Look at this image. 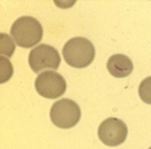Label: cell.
<instances>
[{"mask_svg": "<svg viewBox=\"0 0 151 149\" xmlns=\"http://www.w3.org/2000/svg\"><path fill=\"white\" fill-rule=\"evenodd\" d=\"M62 52L68 65L76 68H83L89 66L94 60L95 49L89 40L76 36L65 43Z\"/></svg>", "mask_w": 151, "mask_h": 149, "instance_id": "6da1fadb", "label": "cell"}, {"mask_svg": "<svg viewBox=\"0 0 151 149\" xmlns=\"http://www.w3.org/2000/svg\"><path fill=\"white\" fill-rule=\"evenodd\" d=\"M10 33L18 46L31 48L41 41L43 29L37 19L24 16L17 19L12 25Z\"/></svg>", "mask_w": 151, "mask_h": 149, "instance_id": "7a4b0ae2", "label": "cell"}, {"mask_svg": "<svg viewBox=\"0 0 151 149\" xmlns=\"http://www.w3.org/2000/svg\"><path fill=\"white\" fill-rule=\"evenodd\" d=\"M52 123L60 128L75 127L81 118V112L77 103L69 98H63L53 104L50 110Z\"/></svg>", "mask_w": 151, "mask_h": 149, "instance_id": "3957f363", "label": "cell"}, {"mask_svg": "<svg viewBox=\"0 0 151 149\" xmlns=\"http://www.w3.org/2000/svg\"><path fill=\"white\" fill-rule=\"evenodd\" d=\"M60 62L61 57L57 49L45 43L33 48L29 55V64L35 73L46 69L57 70Z\"/></svg>", "mask_w": 151, "mask_h": 149, "instance_id": "277c9868", "label": "cell"}, {"mask_svg": "<svg viewBox=\"0 0 151 149\" xmlns=\"http://www.w3.org/2000/svg\"><path fill=\"white\" fill-rule=\"evenodd\" d=\"M35 89L45 98L55 99L63 95L67 88L65 80L59 73L45 71L40 74L35 82Z\"/></svg>", "mask_w": 151, "mask_h": 149, "instance_id": "5b68a950", "label": "cell"}, {"mask_svg": "<svg viewBox=\"0 0 151 149\" xmlns=\"http://www.w3.org/2000/svg\"><path fill=\"white\" fill-rule=\"evenodd\" d=\"M128 134L126 124L117 118H108L100 124L98 130L100 140L105 145L111 147L123 143Z\"/></svg>", "mask_w": 151, "mask_h": 149, "instance_id": "8992f818", "label": "cell"}, {"mask_svg": "<svg viewBox=\"0 0 151 149\" xmlns=\"http://www.w3.org/2000/svg\"><path fill=\"white\" fill-rule=\"evenodd\" d=\"M107 68L110 74L115 77L124 78L132 72L134 65L128 56L124 54L113 55L109 59Z\"/></svg>", "mask_w": 151, "mask_h": 149, "instance_id": "52a82bcc", "label": "cell"}, {"mask_svg": "<svg viewBox=\"0 0 151 149\" xmlns=\"http://www.w3.org/2000/svg\"><path fill=\"white\" fill-rule=\"evenodd\" d=\"M16 49V45L11 36L6 33H0V53L11 57Z\"/></svg>", "mask_w": 151, "mask_h": 149, "instance_id": "ba28073f", "label": "cell"}, {"mask_svg": "<svg viewBox=\"0 0 151 149\" xmlns=\"http://www.w3.org/2000/svg\"><path fill=\"white\" fill-rule=\"evenodd\" d=\"M138 93L143 102L151 105V76L144 79L141 82Z\"/></svg>", "mask_w": 151, "mask_h": 149, "instance_id": "9c48e42d", "label": "cell"}, {"mask_svg": "<svg viewBox=\"0 0 151 149\" xmlns=\"http://www.w3.org/2000/svg\"><path fill=\"white\" fill-rule=\"evenodd\" d=\"M1 83L8 81L13 73V67L10 60L1 56Z\"/></svg>", "mask_w": 151, "mask_h": 149, "instance_id": "30bf717a", "label": "cell"}, {"mask_svg": "<svg viewBox=\"0 0 151 149\" xmlns=\"http://www.w3.org/2000/svg\"><path fill=\"white\" fill-rule=\"evenodd\" d=\"M148 149H151V147H150V148H149Z\"/></svg>", "mask_w": 151, "mask_h": 149, "instance_id": "8fae6325", "label": "cell"}]
</instances>
